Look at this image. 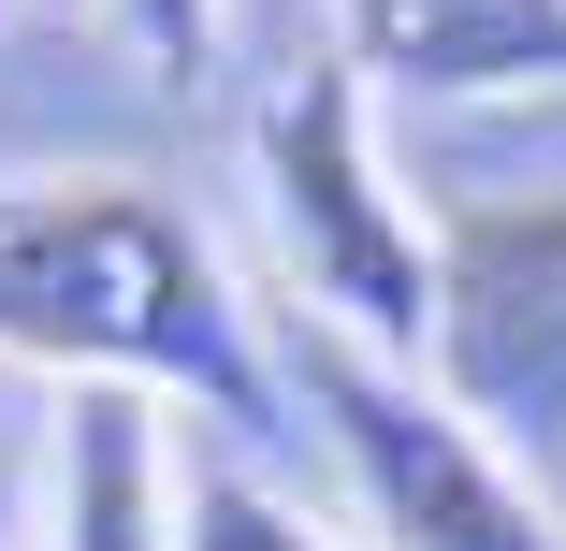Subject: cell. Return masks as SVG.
<instances>
[{
  "instance_id": "cell-5",
  "label": "cell",
  "mask_w": 566,
  "mask_h": 551,
  "mask_svg": "<svg viewBox=\"0 0 566 551\" xmlns=\"http://www.w3.org/2000/svg\"><path fill=\"white\" fill-rule=\"evenodd\" d=\"M334 59L392 102H509L566 87V0H319Z\"/></svg>"
},
{
  "instance_id": "cell-2",
  "label": "cell",
  "mask_w": 566,
  "mask_h": 551,
  "mask_svg": "<svg viewBox=\"0 0 566 551\" xmlns=\"http://www.w3.org/2000/svg\"><path fill=\"white\" fill-rule=\"evenodd\" d=\"M276 406H305V435L334 451V479H349L378 551H566L552 479H523L421 363L334 335V319L276 335Z\"/></svg>"
},
{
  "instance_id": "cell-7",
  "label": "cell",
  "mask_w": 566,
  "mask_h": 551,
  "mask_svg": "<svg viewBox=\"0 0 566 551\" xmlns=\"http://www.w3.org/2000/svg\"><path fill=\"white\" fill-rule=\"evenodd\" d=\"M175 551H349V537H319L233 435H175Z\"/></svg>"
},
{
  "instance_id": "cell-8",
  "label": "cell",
  "mask_w": 566,
  "mask_h": 551,
  "mask_svg": "<svg viewBox=\"0 0 566 551\" xmlns=\"http://www.w3.org/2000/svg\"><path fill=\"white\" fill-rule=\"evenodd\" d=\"M117 15V44L160 73V87H203L218 73V0H102Z\"/></svg>"
},
{
  "instance_id": "cell-9",
  "label": "cell",
  "mask_w": 566,
  "mask_h": 551,
  "mask_svg": "<svg viewBox=\"0 0 566 551\" xmlns=\"http://www.w3.org/2000/svg\"><path fill=\"white\" fill-rule=\"evenodd\" d=\"M0 551H30V451H0Z\"/></svg>"
},
{
  "instance_id": "cell-10",
  "label": "cell",
  "mask_w": 566,
  "mask_h": 551,
  "mask_svg": "<svg viewBox=\"0 0 566 551\" xmlns=\"http://www.w3.org/2000/svg\"><path fill=\"white\" fill-rule=\"evenodd\" d=\"M0 15H15V0H0Z\"/></svg>"
},
{
  "instance_id": "cell-3",
  "label": "cell",
  "mask_w": 566,
  "mask_h": 551,
  "mask_svg": "<svg viewBox=\"0 0 566 551\" xmlns=\"http://www.w3.org/2000/svg\"><path fill=\"white\" fill-rule=\"evenodd\" d=\"M262 218H276V262H291V319H334L392 363H421V319H436V218L392 189L378 160V87L349 59H291L262 102Z\"/></svg>"
},
{
  "instance_id": "cell-6",
  "label": "cell",
  "mask_w": 566,
  "mask_h": 551,
  "mask_svg": "<svg viewBox=\"0 0 566 551\" xmlns=\"http://www.w3.org/2000/svg\"><path fill=\"white\" fill-rule=\"evenodd\" d=\"M175 406L146 392H73L44 451V551H175Z\"/></svg>"
},
{
  "instance_id": "cell-1",
  "label": "cell",
  "mask_w": 566,
  "mask_h": 551,
  "mask_svg": "<svg viewBox=\"0 0 566 551\" xmlns=\"http://www.w3.org/2000/svg\"><path fill=\"white\" fill-rule=\"evenodd\" d=\"M0 363H44L73 392L189 406L233 451L291 435L276 421V349L248 335L233 262L146 174H0Z\"/></svg>"
},
{
  "instance_id": "cell-4",
  "label": "cell",
  "mask_w": 566,
  "mask_h": 551,
  "mask_svg": "<svg viewBox=\"0 0 566 551\" xmlns=\"http://www.w3.org/2000/svg\"><path fill=\"white\" fill-rule=\"evenodd\" d=\"M421 378L537 479L566 465V189H494L436 218Z\"/></svg>"
}]
</instances>
